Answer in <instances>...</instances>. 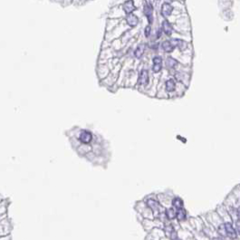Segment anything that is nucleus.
<instances>
[{
  "label": "nucleus",
  "instance_id": "nucleus-1",
  "mask_svg": "<svg viewBox=\"0 0 240 240\" xmlns=\"http://www.w3.org/2000/svg\"><path fill=\"white\" fill-rule=\"evenodd\" d=\"M147 205H148V207L151 208V210L153 211V214H154V216H156V218H158V216H159V214H161V208H162L161 207V205H159L156 200H154V199H149V200L147 201Z\"/></svg>",
  "mask_w": 240,
  "mask_h": 240
},
{
  "label": "nucleus",
  "instance_id": "nucleus-2",
  "mask_svg": "<svg viewBox=\"0 0 240 240\" xmlns=\"http://www.w3.org/2000/svg\"><path fill=\"white\" fill-rule=\"evenodd\" d=\"M225 227H226V231H227V237H229L230 239H235L237 237V234L236 229L234 228V227L232 226V224L230 223H226L225 224Z\"/></svg>",
  "mask_w": 240,
  "mask_h": 240
},
{
  "label": "nucleus",
  "instance_id": "nucleus-3",
  "mask_svg": "<svg viewBox=\"0 0 240 240\" xmlns=\"http://www.w3.org/2000/svg\"><path fill=\"white\" fill-rule=\"evenodd\" d=\"M79 139L82 142H83V143H89V142H91L93 140V135L90 131L83 130L81 132V134H80Z\"/></svg>",
  "mask_w": 240,
  "mask_h": 240
},
{
  "label": "nucleus",
  "instance_id": "nucleus-4",
  "mask_svg": "<svg viewBox=\"0 0 240 240\" xmlns=\"http://www.w3.org/2000/svg\"><path fill=\"white\" fill-rule=\"evenodd\" d=\"M123 9L125 11V13L126 14H131L133 12V11L136 9V7H134V3H133V0H128L124 4H123Z\"/></svg>",
  "mask_w": 240,
  "mask_h": 240
},
{
  "label": "nucleus",
  "instance_id": "nucleus-5",
  "mask_svg": "<svg viewBox=\"0 0 240 240\" xmlns=\"http://www.w3.org/2000/svg\"><path fill=\"white\" fill-rule=\"evenodd\" d=\"M149 82V74H148V71L147 70H142L140 73L139 76V84L141 85H146Z\"/></svg>",
  "mask_w": 240,
  "mask_h": 240
},
{
  "label": "nucleus",
  "instance_id": "nucleus-6",
  "mask_svg": "<svg viewBox=\"0 0 240 240\" xmlns=\"http://www.w3.org/2000/svg\"><path fill=\"white\" fill-rule=\"evenodd\" d=\"M126 21H127V24L130 26H132V27L136 26L139 23L138 17H137V16L133 14H129L127 15V17H126Z\"/></svg>",
  "mask_w": 240,
  "mask_h": 240
},
{
  "label": "nucleus",
  "instance_id": "nucleus-7",
  "mask_svg": "<svg viewBox=\"0 0 240 240\" xmlns=\"http://www.w3.org/2000/svg\"><path fill=\"white\" fill-rule=\"evenodd\" d=\"M172 11H173V7H171L170 5L167 4V3H165L162 5V7H161V14L163 16H165V17H167V16L170 15L171 13H172Z\"/></svg>",
  "mask_w": 240,
  "mask_h": 240
},
{
  "label": "nucleus",
  "instance_id": "nucleus-8",
  "mask_svg": "<svg viewBox=\"0 0 240 240\" xmlns=\"http://www.w3.org/2000/svg\"><path fill=\"white\" fill-rule=\"evenodd\" d=\"M152 7L151 5H149V4H146L145 5V7H144V14L145 15L147 16V18H148V21L149 23H151L152 22Z\"/></svg>",
  "mask_w": 240,
  "mask_h": 240
},
{
  "label": "nucleus",
  "instance_id": "nucleus-9",
  "mask_svg": "<svg viewBox=\"0 0 240 240\" xmlns=\"http://www.w3.org/2000/svg\"><path fill=\"white\" fill-rule=\"evenodd\" d=\"M153 63H154L153 71L155 73H159L161 70V58L159 56L155 57V58L153 59Z\"/></svg>",
  "mask_w": 240,
  "mask_h": 240
},
{
  "label": "nucleus",
  "instance_id": "nucleus-10",
  "mask_svg": "<svg viewBox=\"0 0 240 240\" xmlns=\"http://www.w3.org/2000/svg\"><path fill=\"white\" fill-rule=\"evenodd\" d=\"M162 29H163L164 33L166 34L167 36H170L171 33H172V27H171L170 24L167 20L163 21V23H162Z\"/></svg>",
  "mask_w": 240,
  "mask_h": 240
},
{
  "label": "nucleus",
  "instance_id": "nucleus-11",
  "mask_svg": "<svg viewBox=\"0 0 240 240\" xmlns=\"http://www.w3.org/2000/svg\"><path fill=\"white\" fill-rule=\"evenodd\" d=\"M186 216H187L186 211H185V209H183V208L178 209V211H177L176 218H177V219H178V220H179V221L185 220L186 219Z\"/></svg>",
  "mask_w": 240,
  "mask_h": 240
},
{
  "label": "nucleus",
  "instance_id": "nucleus-12",
  "mask_svg": "<svg viewBox=\"0 0 240 240\" xmlns=\"http://www.w3.org/2000/svg\"><path fill=\"white\" fill-rule=\"evenodd\" d=\"M172 205L174 208H176V209L182 208H183V200L179 198H175L172 200Z\"/></svg>",
  "mask_w": 240,
  "mask_h": 240
},
{
  "label": "nucleus",
  "instance_id": "nucleus-13",
  "mask_svg": "<svg viewBox=\"0 0 240 240\" xmlns=\"http://www.w3.org/2000/svg\"><path fill=\"white\" fill-rule=\"evenodd\" d=\"M174 45L172 44L171 42L169 41H165L162 43V48L164 49V51H166V52H171L173 49H174Z\"/></svg>",
  "mask_w": 240,
  "mask_h": 240
},
{
  "label": "nucleus",
  "instance_id": "nucleus-14",
  "mask_svg": "<svg viewBox=\"0 0 240 240\" xmlns=\"http://www.w3.org/2000/svg\"><path fill=\"white\" fill-rule=\"evenodd\" d=\"M144 50H145V45L144 44H141L139 45L138 47H137L136 51H135V56L137 58H141L144 53Z\"/></svg>",
  "mask_w": 240,
  "mask_h": 240
},
{
  "label": "nucleus",
  "instance_id": "nucleus-15",
  "mask_svg": "<svg viewBox=\"0 0 240 240\" xmlns=\"http://www.w3.org/2000/svg\"><path fill=\"white\" fill-rule=\"evenodd\" d=\"M176 215H177V212L174 208H169L166 210V216L169 220L176 218Z\"/></svg>",
  "mask_w": 240,
  "mask_h": 240
},
{
  "label": "nucleus",
  "instance_id": "nucleus-16",
  "mask_svg": "<svg viewBox=\"0 0 240 240\" xmlns=\"http://www.w3.org/2000/svg\"><path fill=\"white\" fill-rule=\"evenodd\" d=\"M166 89L168 92H173L175 90V82L173 81L172 79L168 80L166 82Z\"/></svg>",
  "mask_w": 240,
  "mask_h": 240
},
{
  "label": "nucleus",
  "instance_id": "nucleus-17",
  "mask_svg": "<svg viewBox=\"0 0 240 240\" xmlns=\"http://www.w3.org/2000/svg\"><path fill=\"white\" fill-rule=\"evenodd\" d=\"M172 42H174V44H172L174 46H177V47H179L180 49H183V48L186 47L185 42L181 41V40H178V39H177V40H172Z\"/></svg>",
  "mask_w": 240,
  "mask_h": 240
},
{
  "label": "nucleus",
  "instance_id": "nucleus-18",
  "mask_svg": "<svg viewBox=\"0 0 240 240\" xmlns=\"http://www.w3.org/2000/svg\"><path fill=\"white\" fill-rule=\"evenodd\" d=\"M218 234L222 237H227V231H226L225 224H221L219 226V227H218Z\"/></svg>",
  "mask_w": 240,
  "mask_h": 240
},
{
  "label": "nucleus",
  "instance_id": "nucleus-19",
  "mask_svg": "<svg viewBox=\"0 0 240 240\" xmlns=\"http://www.w3.org/2000/svg\"><path fill=\"white\" fill-rule=\"evenodd\" d=\"M166 63H167L168 67H170V68L176 66V65H177V61L173 58H171V57H169V58L167 59V61H166Z\"/></svg>",
  "mask_w": 240,
  "mask_h": 240
},
{
  "label": "nucleus",
  "instance_id": "nucleus-20",
  "mask_svg": "<svg viewBox=\"0 0 240 240\" xmlns=\"http://www.w3.org/2000/svg\"><path fill=\"white\" fill-rule=\"evenodd\" d=\"M169 237H170V239H171V240H179V238H178V235H177V233L175 232V230H173L172 232L170 233Z\"/></svg>",
  "mask_w": 240,
  "mask_h": 240
},
{
  "label": "nucleus",
  "instance_id": "nucleus-21",
  "mask_svg": "<svg viewBox=\"0 0 240 240\" xmlns=\"http://www.w3.org/2000/svg\"><path fill=\"white\" fill-rule=\"evenodd\" d=\"M150 35H151V27L147 26L146 29H145V36H146V37H148Z\"/></svg>",
  "mask_w": 240,
  "mask_h": 240
},
{
  "label": "nucleus",
  "instance_id": "nucleus-22",
  "mask_svg": "<svg viewBox=\"0 0 240 240\" xmlns=\"http://www.w3.org/2000/svg\"><path fill=\"white\" fill-rule=\"evenodd\" d=\"M237 229L238 233L240 234V220H238V221L237 222Z\"/></svg>",
  "mask_w": 240,
  "mask_h": 240
},
{
  "label": "nucleus",
  "instance_id": "nucleus-23",
  "mask_svg": "<svg viewBox=\"0 0 240 240\" xmlns=\"http://www.w3.org/2000/svg\"><path fill=\"white\" fill-rule=\"evenodd\" d=\"M237 215H238V218H239V220H240V207L237 209Z\"/></svg>",
  "mask_w": 240,
  "mask_h": 240
},
{
  "label": "nucleus",
  "instance_id": "nucleus-24",
  "mask_svg": "<svg viewBox=\"0 0 240 240\" xmlns=\"http://www.w3.org/2000/svg\"><path fill=\"white\" fill-rule=\"evenodd\" d=\"M213 240H222V239H220V238H214Z\"/></svg>",
  "mask_w": 240,
  "mask_h": 240
}]
</instances>
